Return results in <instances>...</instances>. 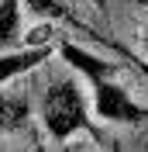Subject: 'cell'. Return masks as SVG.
Returning <instances> with one entry per match:
<instances>
[{"mask_svg":"<svg viewBox=\"0 0 148 152\" xmlns=\"http://www.w3.org/2000/svg\"><path fill=\"white\" fill-rule=\"evenodd\" d=\"M55 48H59V56L93 86V114L100 121H114V124H145L148 121V107H141L124 90V83L117 80L124 73L120 62H110V59H103L96 52H90V48L69 42V38H62Z\"/></svg>","mask_w":148,"mask_h":152,"instance_id":"cell-1","label":"cell"},{"mask_svg":"<svg viewBox=\"0 0 148 152\" xmlns=\"http://www.w3.org/2000/svg\"><path fill=\"white\" fill-rule=\"evenodd\" d=\"M41 124L52 142H65L69 135L86 132L93 142H103L100 124L90 114V100L79 80H52L41 97Z\"/></svg>","mask_w":148,"mask_h":152,"instance_id":"cell-2","label":"cell"},{"mask_svg":"<svg viewBox=\"0 0 148 152\" xmlns=\"http://www.w3.org/2000/svg\"><path fill=\"white\" fill-rule=\"evenodd\" d=\"M48 56H52V45H24L17 52H4L0 56V86L10 83V80H17V76H24V73H31Z\"/></svg>","mask_w":148,"mask_h":152,"instance_id":"cell-3","label":"cell"},{"mask_svg":"<svg viewBox=\"0 0 148 152\" xmlns=\"http://www.w3.org/2000/svg\"><path fill=\"white\" fill-rule=\"evenodd\" d=\"M31 121V104H28V94L24 90H0V135H10V132H21L28 128Z\"/></svg>","mask_w":148,"mask_h":152,"instance_id":"cell-4","label":"cell"},{"mask_svg":"<svg viewBox=\"0 0 148 152\" xmlns=\"http://www.w3.org/2000/svg\"><path fill=\"white\" fill-rule=\"evenodd\" d=\"M21 4H24V0H0V48L24 45V28H21Z\"/></svg>","mask_w":148,"mask_h":152,"instance_id":"cell-5","label":"cell"},{"mask_svg":"<svg viewBox=\"0 0 148 152\" xmlns=\"http://www.w3.org/2000/svg\"><path fill=\"white\" fill-rule=\"evenodd\" d=\"M24 7L35 14V18H73L65 0H24Z\"/></svg>","mask_w":148,"mask_h":152,"instance_id":"cell-6","label":"cell"},{"mask_svg":"<svg viewBox=\"0 0 148 152\" xmlns=\"http://www.w3.org/2000/svg\"><path fill=\"white\" fill-rule=\"evenodd\" d=\"M52 42H55V28L48 24V18H45V24H35L24 35V45H52Z\"/></svg>","mask_w":148,"mask_h":152,"instance_id":"cell-7","label":"cell"},{"mask_svg":"<svg viewBox=\"0 0 148 152\" xmlns=\"http://www.w3.org/2000/svg\"><path fill=\"white\" fill-rule=\"evenodd\" d=\"M128 59L134 62V69H138V73L148 80V56H145V52H141V56H128Z\"/></svg>","mask_w":148,"mask_h":152,"instance_id":"cell-8","label":"cell"},{"mask_svg":"<svg viewBox=\"0 0 148 152\" xmlns=\"http://www.w3.org/2000/svg\"><path fill=\"white\" fill-rule=\"evenodd\" d=\"M141 42H145V48H148V28H141Z\"/></svg>","mask_w":148,"mask_h":152,"instance_id":"cell-9","label":"cell"},{"mask_svg":"<svg viewBox=\"0 0 148 152\" xmlns=\"http://www.w3.org/2000/svg\"><path fill=\"white\" fill-rule=\"evenodd\" d=\"M138 4H141V7H145V10H148V0H138Z\"/></svg>","mask_w":148,"mask_h":152,"instance_id":"cell-10","label":"cell"}]
</instances>
